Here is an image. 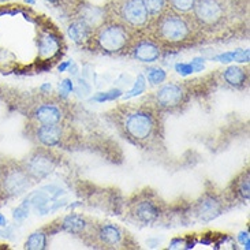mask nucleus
<instances>
[{"instance_id":"20e7f679","label":"nucleus","mask_w":250,"mask_h":250,"mask_svg":"<svg viewBox=\"0 0 250 250\" xmlns=\"http://www.w3.org/2000/svg\"><path fill=\"white\" fill-rule=\"evenodd\" d=\"M191 17L207 37L227 26L230 6L227 0H196Z\"/></svg>"},{"instance_id":"0eeeda50","label":"nucleus","mask_w":250,"mask_h":250,"mask_svg":"<svg viewBox=\"0 0 250 250\" xmlns=\"http://www.w3.org/2000/svg\"><path fill=\"white\" fill-rule=\"evenodd\" d=\"M188 99H189V93L183 85L169 82L162 85L146 102L155 105L160 112H166V111L179 109L188 103Z\"/></svg>"},{"instance_id":"2f4dec72","label":"nucleus","mask_w":250,"mask_h":250,"mask_svg":"<svg viewBox=\"0 0 250 250\" xmlns=\"http://www.w3.org/2000/svg\"><path fill=\"white\" fill-rule=\"evenodd\" d=\"M68 66H70V62H64V63H62L61 66H59V71H64Z\"/></svg>"},{"instance_id":"9b49d317","label":"nucleus","mask_w":250,"mask_h":250,"mask_svg":"<svg viewBox=\"0 0 250 250\" xmlns=\"http://www.w3.org/2000/svg\"><path fill=\"white\" fill-rule=\"evenodd\" d=\"M66 118L64 107L62 102H42L34 105L29 119L30 126H48V125H61Z\"/></svg>"},{"instance_id":"b1692460","label":"nucleus","mask_w":250,"mask_h":250,"mask_svg":"<svg viewBox=\"0 0 250 250\" xmlns=\"http://www.w3.org/2000/svg\"><path fill=\"white\" fill-rule=\"evenodd\" d=\"M144 92H145V77H144V75H140L137 82H135V85L133 86V89L128 90L127 93L123 96V97H125V100H128V99H133L135 96L141 95Z\"/></svg>"},{"instance_id":"393cba45","label":"nucleus","mask_w":250,"mask_h":250,"mask_svg":"<svg viewBox=\"0 0 250 250\" xmlns=\"http://www.w3.org/2000/svg\"><path fill=\"white\" fill-rule=\"evenodd\" d=\"M121 96V92L119 90H111V92H105V93H99L97 96H95L96 102H105V100H114L116 97Z\"/></svg>"},{"instance_id":"39448f33","label":"nucleus","mask_w":250,"mask_h":250,"mask_svg":"<svg viewBox=\"0 0 250 250\" xmlns=\"http://www.w3.org/2000/svg\"><path fill=\"white\" fill-rule=\"evenodd\" d=\"M104 15L119 21L138 34L145 33L150 23V17L141 0H111L104 7Z\"/></svg>"},{"instance_id":"a878e982","label":"nucleus","mask_w":250,"mask_h":250,"mask_svg":"<svg viewBox=\"0 0 250 250\" xmlns=\"http://www.w3.org/2000/svg\"><path fill=\"white\" fill-rule=\"evenodd\" d=\"M175 70L181 75H190L191 73H194V68L190 63H178L175 66Z\"/></svg>"},{"instance_id":"c756f323","label":"nucleus","mask_w":250,"mask_h":250,"mask_svg":"<svg viewBox=\"0 0 250 250\" xmlns=\"http://www.w3.org/2000/svg\"><path fill=\"white\" fill-rule=\"evenodd\" d=\"M193 68H194V71H201L204 67V63H203V59H200V58H196L194 61L190 63Z\"/></svg>"},{"instance_id":"aec40b11","label":"nucleus","mask_w":250,"mask_h":250,"mask_svg":"<svg viewBox=\"0 0 250 250\" xmlns=\"http://www.w3.org/2000/svg\"><path fill=\"white\" fill-rule=\"evenodd\" d=\"M48 245V232L45 229L33 232L30 237L27 238L25 242V249L29 250H42L47 248Z\"/></svg>"},{"instance_id":"6e6552de","label":"nucleus","mask_w":250,"mask_h":250,"mask_svg":"<svg viewBox=\"0 0 250 250\" xmlns=\"http://www.w3.org/2000/svg\"><path fill=\"white\" fill-rule=\"evenodd\" d=\"M128 215L137 223L142 226H150L157 223L164 215L163 204L152 196L142 194L135 198L128 207Z\"/></svg>"},{"instance_id":"f3484780","label":"nucleus","mask_w":250,"mask_h":250,"mask_svg":"<svg viewBox=\"0 0 250 250\" xmlns=\"http://www.w3.org/2000/svg\"><path fill=\"white\" fill-rule=\"evenodd\" d=\"M95 27L85 20H75L71 22V25L68 26V36L71 37V40L74 41L78 45H85L86 41L90 37V34L93 32Z\"/></svg>"},{"instance_id":"dca6fc26","label":"nucleus","mask_w":250,"mask_h":250,"mask_svg":"<svg viewBox=\"0 0 250 250\" xmlns=\"http://www.w3.org/2000/svg\"><path fill=\"white\" fill-rule=\"evenodd\" d=\"M223 209V203L213 194L204 196L197 204V213L203 220H212L220 215Z\"/></svg>"},{"instance_id":"bb28decb","label":"nucleus","mask_w":250,"mask_h":250,"mask_svg":"<svg viewBox=\"0 0 250 250\" xmlns=\"http://www.w3.org/2000/svg\"><path fill=\"white\" fill-rule=\"evenodd\" d=\"M232 61L235 62H249V52L248 51H234L232 52Z\"/></svg>"},{"instance_id":"6ab92c4d","label":"nucleus","mask_w":250,"mask_h":250,"mask_svg":"<svg viewBox=\"0 0 250 250\" xmlns=\"http://www.w3.org/2000/svg\"><path fill=\"white\" fill-rule=\"evenodd\" d=\"M39 47H40L41 55H54L59 47H61V40L56 34L51 32H45L40 36L39 39Z\"/></svg>"},{"instance_id":"412c9836","label":"nucleus","mask_w":250,"mask_h":250,"mask_svg":"<svg viewBox=\"0 0 250 250\" xmlns=\"http://www.w3.org/2000/svg\"><path fill=\"white\" fill-rule=\"evenodd\" d=\"M141 1L145 10L148 11L150 21L160 17L163 13H166L168 10L167 0H141Z\"/></svg>"},{"instance_id":"72a5a7b5","label":"nucleus","mask_w":250,"mask_h":250,"mask_svg":"<svg viewBox=\"0 0 250 250\" xmlns=\"http://www.w3.org/2000/svg\"><path fill=\"white\" fill-rule=\"evenodd\" d=\"M0 1H1V0H0Z\"/></svg>"},{"instance_id":"a211bd4d","label":"nucleus","mask_w":250,"mask_h":250,"mask_svg":"<svg viewBox=\"0 0 250 250\" xmlns=\"http://www.w3.org/2000/svg\"><path fill=\"white\" fill-rule=\"evenodd\" d=\"M223 80L229 86H231V88L242 89L248 85V81H249V73H248V70H245V68L232 66V67H229L227 70H224Z\"/></svg>"},{"instance_id":"f8f14e48","label":"nucleus","mask_w":250,"mask_h":250,"mask_svg":"<svg viewBox=\"0 0 250 250\" xmlns=\"http://www.w3.org/2000/svg\"><path fill=\"white\" fill-rule=\"evenodd\" d=\"M163 47L146 33L140 34L128 51V56L142 63H153L163 55Z\"/></svg>"},{"instance_id":"4468645a","label":"nucleus","mask_w":250,"mask_h":250,"mask_svg":"<svg viewBox=\"0 0 250 250\" xmlns=\"http://www.w3.org/2000/svg\"><path fill=\"white\" fill-rule=\"evenodd\" d=\"M95 224H90L88 219L81 215H68L61 222V230L71 235H86L90 237Z\"/></svg>"},{"instance_id":"7ed1b4c3","label":"nucleus","mask_w":250,"mask_h":250,"mask_svg":"<svg viewBox=\"0 0 250 250\" xmlns=\"http://www.w3.org/2000/svg\"><path fill=\"white\" fill-rule=\"evenodd\" d=\"M140 34L119 21L105 17L95 26L90 37L83 47L90 52L105 56H125L128 55L131 45Z\"/></svg>"},{"instance_id":"4be33fe9","label":"nucleus","mask_w":250,"mask_h":250,"mask_svg":"<svg viewBox=\"0 0 250 250\" xmlns=\"http://www.w3.org/2000/svg\"><path fill=\"white\" fill-rule=\"evenodd\" d=\"M196 0H167L169 10L181 14H191Z\"/></svg>"},{"instance_id":"423d86ee","label":"nucleus","mask_w":250,"mask_h":250,"mask_svg":"<svg viewBox=\"0 0 250 250\" xmlns=\"http://www.w3.org/2000/svg\"><path fill=\"white\" fill-rule=\"evenodd\" d=\"M33 183L34 179L29 175L22 162L7 157L0 160V198L3 201L21 196Z\"/></svg>"},{"instance_id":"2eb2a0df","label":"nucleus","mask_w":250,"mask_h":250,"mask_svg":"<svg viewBox=\"0 0 250 250\" xmlns=\"http://www.w3.org/2000/svg\"><path fill=\"white\" fill-rule=\"evenodd\" d=\"M250 191V178H249V169L242 171L239 175L232 181V183L229 188V196L232 201H241L246 203L249 201V193Z\"/></svg>"},{"instance_id":"c85d7f7f","label":"nucleus","mask_w":250,"mask_h":250,"mask_svg":"<svg viewBox=\"0 0 250 250\" xmlns=\"http://www.w3.org/2000/svg\"><path fill=\"white\" fill-rule=\"evenodd\" d=\"M215 61L223 62V63H230V62H232V52H226V54L219 55V56L215 58Z\"/></svg>"},{"instance_id":"f03ea898","label":"nucleus","mask_w":250,"mask_h":250,"mask_svg":"<svg viewBox=\"0 0 250 250\" xmlns=\"http://www.w3.org/2000/svg\"><path fill=\"white\" fill-rule=\"evenodd\" d=\"M145 33L157 41L163 49H181L205 39L191 14L175 13L169 8L150 21Z\"/></svg>"},{"instance_id":"473e14b6","label":"nucleus","mask_w":250,"mask_h":250,"mask_svg":"<svg viewBox=\"0 0 250 250\" xmlns=\"http://www.w3.org/2000/svg\"><path fill=\"white\" fill-rule=\"evenodd\" d=\"M4 224H6V219L3 215H0V226H4Z\"/></svg>"},{"instance_id":"ddd939ff","label":"nucleus","mask_w":250,"mask_h":250,"mask_svg":"<svg viewBox=\"0 0 250 250\" xmlns=\"http://www.w3.org/2000/svg\"><path fill=\"white\" fill-rule=\"evenodd\" d=\"M29 131L33 140L44 148H61L66 141V130L63 123L61 125H48V126H30Z\"/></svg>"},{"instance_id":"9d476101","label":"nucleus","mask_w":250,"mask_h":250,"mask_svg":"<svg viewBox=\"0 0 250 250\" xmlns=\"http://www.w3.org/2000/svg\"><path fill=\"white\" fill-rule=\"evenodd\" d=\"M93 242L105 249H118V248H127V232L122 227L111 223L95 224L90 237Z\"/></svg>"},{"instance_id":"cd10ccee","label":"nucleus","mask_w":250,"mask_h":250,"mask_svg":"<svg viewBox=\"0 0 250 250\" xmlns=\"http://www.w3.org/2000/svg\"><path fill=\"white\" fill-rule=\"evenodd\" d=\"M71 90H73V82H71V80H64V81L62 82L61 83L62 95L66 97Z\"/></svg>"},{"instance_id":"7c9ffc66","label":"nucleus","mask_w":250,"mask_h":250,"mask_svg":"<svg viewBox=\"0 0 250 250\" xmlns=\"http://www.w3.org/2000/svg\"><path fill=\"white\" fill-rule=\"evenodd\" d=\"M45 1L55 7H62L66 4V1H67V0H45Z\"/></svg>"},{"instance_id":"1a4fd4ad","label":"nucleus","mask_w":250,"mask_h":250,"mask_svg":"<svg viewBox=\"0 0 250 250\" xmlns=\"http://www.w3.org/2000/svg\"><path fill=\"white\" fill-rule=\"evenodd\" d=\"M56 163L58 160H56V156L52 153V150L44 146L34 149L26 159L22 160L23 167L26 168L29 175L32 176L34 181L42 179L49 175L54 171Z\"/></svg>"},{"instance_id":"5701e85b","label":"nucleus","mask_w":250,"mask_h":250,"mask_svg":"<svg viewBox=\"0 0 250 250\" xmlns=\"http://www.w3.org/2000/svg\"><path fill=\"white\" fill-rule=\"evenodd\" d=\"M146 80L150 82V85H162L167 80V73L160 67H152L146 73Z\"/></svg>"},{"instance_id":"f257e3e1","label":"nucleus","mask_w":250,"mask_h":250,"mask_svg":"<svg viewBox=\"0 0 250 250\" xmlns=\"http://www.w3.org/2000/svg\"><path fill=\"white\" fill-rule=\"evenodd\" d=\"M111 116L123 138L140 148H156L163 140L162 112L150 103L123 104Z\"/></svg>"}]
</instances>
